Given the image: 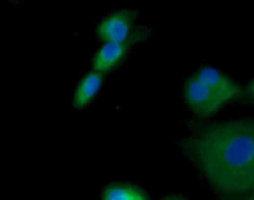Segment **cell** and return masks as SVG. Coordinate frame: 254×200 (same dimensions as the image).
<instances>
[{
  "label": "cell",
  "mask_w": 254,
  "mask_h": 200,
  "mask_svg": "<svg viewBox=\"0 0 254 200\" xmlns=\"http://www.w3.org/2000/svg\"><path fill=\"white\" fill-rule=\"evenodd\" d=\"M182 151L225 200H241L254 187V120L201 125Z\"/></svg>",
  "instance_id": "6da1fadb"
},
{
  "label": "cell",
  "mask_w": 254,
  "mask_h": 200,
  "mask_svg": "<svg viewBox=\"0 0 254 200\" xmlns=\"http://www.w3.org/2000/svg\"><path fill=\"white\" fill-rule=\"evenodd\" d=\"M131 48L132 43L127 42H103V45L98 48L92 58V70L104 76L112 73L124 62Z\"/></svg>",
  "instance_id": "277c9868"
},
{
  "label": "cell",
  "mask_w": 254,
  "mask_h": 200,
  "mask_svg": "<svg viewBox=\"0 0 254 200\" xmlns=\"http://www.w3.org/2000/svg\"><path fill=\"white\" fill-rule=\"evenodd\" d=\"M162 200H188V199H185V198H182V196H176V195H168V196H165Z\"/></svg>",
  "instance_id": "ba28073f"
},
{
  "label": "cell",
  "mask_w": 254,
  "mask_h": 200,
  "mask_svg": "<svg viewBox=\"0 0 254 200\" xmlns=\"http://www.w3.org/2000/svg\"><path fill=\"white\" fill-rule=\"evenodd\" d=\"M137 12L121 9L104 16L97 25V36L101 42H127L137 43L147 37L149 31L135 25Z\"/></svg>",
  "instance_id": "3957f363"
},
{
  "label": "cell",
  "mask_w": 254,
  "mask_h": 200,
  "mask_svg": "<svg viewBox=\"0 0 254 200\" xmlns=\"http://www.w3.org/2000/svg\"><path fill=\"white\" fill-rule=\"evenodd\" d=\"M241 100H243L246 104L254 107V77L247 83V86L243 89V92H241Z\"/></svg>",
  "instance_id": "52a82bcc"
},
{
  "label": "cell",
  "mask_w": 254,
  "mask_h": 200,
  "mask_svg": "<svg viewBox=\"0 0 254 200\" xmlns=\"http://www.w3.org/2000/svg\"><path fill=\"white\" fill-rule=\"evenodd\" d=\"M101 200H150L146 192L135 184L115 183L104 187Z\"/></svg>",
  "instance_id": "8992f818"
},
{
  "label": "cell",
  "mask_w": 254,
  "mask_h": 200,
  "mask_svg": "<svg viewBox=\"0 0 254 200\" xmlns=\"http://www.w3.org/2000/svg\"><path fill=\"white\" fill-rule=\"evenodd\" d=\"M240 95V85L214 67L199 68L183 86L186 107L201 119L213 117Z\"/></svg>",
  "instance_id": "7a4b0ae2"
},
{
  "label": "cell",
  "mask_w": 254,
  "mask_h": 200,
  "mask_svg": "<svg viewBox=\"0 0 254 200\" xmlns=\"http://www.w3.org/2000/svg\"><path fill=\"white\" fill-rule=\"evenodd\" d=\"M103 79H104V74L92 70L91 73L85 74L77 86L74 88V92H73V97H71V102L76 108H85L88 107L94 98L98 95L101 86H103Z\"/></svg>",
  "instance_id": "5b68a950"
},
{
  "label": "cell",
  "mask_w": 254,
  "mask_h": 200,
  "mask_svg": "<svg viewBox=\"0 0 254 200\" xmlns=\"http://www.w3.org/2000/svg\"><path fill=\"white\" fill-rule=\"evenodd\" d=\"M241 200H254V187Z\"/></svg>",
  "instance_id": "9c48e42d"
}]
</instances>
